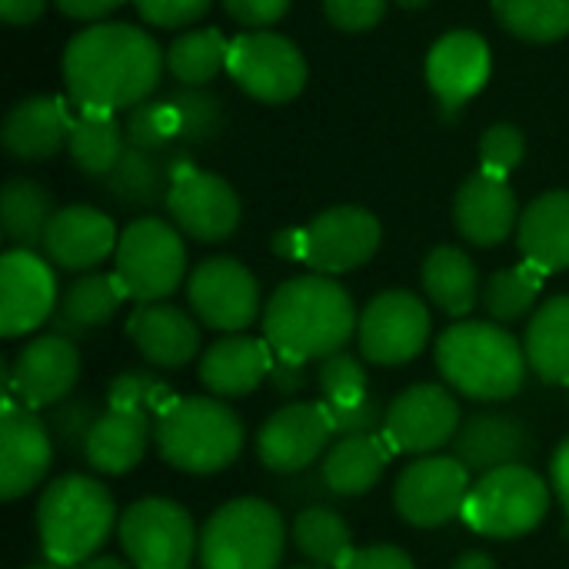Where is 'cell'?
<instances>
[{"mask_svg":"<svg viewBox=\"0 0 569 569\" xmlns=\"http://www.w3.org/2000/svg\"><path fill=\"white\" fill-rule=\"evenodd\" d=\"M453 220L460 237L470 240L473 247H497L513 233V227H520V207L503 177L477 170L457 190Z\"/></svg>","mask_w":569,"mask_h":569,"instance_id":"obj_25","label":"cell"},{"mask_svg":"<svg viewBox=\"0 0 569 569\" xmlns=\"http://www.w3.org/2000/svg\"><path fill=\"white\" fill-rule=\"evenodd\" d=\"M103 410H97V403L90 397H67L60 400L57 407L47 410L43 423L50 430V440L57 450L63 453H83L87 450V440L97 427Z\"/></svg>","mask_w":569,"mask_h":569,"instance_id":"obj_43","label":"cell"},{"mask_svg":"<svg viewBox=\"0 0 569 569\" xmlns=\"http://www.w3.org/2000/svg\"><path fill=\"white\" fill-rule=\"evenodd\" d=\"M337 569H417L400 547H363L353 550Z\"/></svg>","mask_w":569,"mask_h":569,"instance_id":"obj_51","label":"cell"},{"mask_svg":"<svg viewBox=\"0 0 569 569\" xmlns=\"http://www.w3.org/2000/svg\"><path fill=\"white\" fill-rule=\"evenodd\" d=\"M67 150H70L73 167H80L87 177L103 180L127 150L123 123L113 120V113H87V110H80L73 117V123H70Z\"/></svg>","mask_w":569,"mask_h":569,"instance_id":"obj_36","label":"cell"},{"mask_svg":"<svg viewBox=\"0 0 569 569\" xmlns=\"http://www.w3.org/2000/svg\"><path fill=\"white\" fill-rule=\"evenodd\" d=\"M213 0H133L137 13L153 27H187L210 10Z\"/></svg>","mask_w":569,"mask_h":569,"instance_id":"obj_49","label":"cell"},{"mask_svg":"<svg viewBox=\"0 0 569 569\" xmlns=\"http://www.w3.org/2000/svg\"><path fill=\"white\" fill-rule=\"evenodd\" d=\"M350 540L353 537H350L347 520L337 510L323 507V503L300 510L297 520H293V543L317 567H340L353 553V543Z\"/></svg>","mask_w":569,"mask_h":569,"instance_id":"obj_38","label":"cell"},{"mask_svg":"<svg viewBox=\"0 0 569 569\" xmlns=\"http://www.w3.org/2000/svg\"><path fill=\"white\" fill-rule=\"evenodd\" d=\"M53 460V440L30 407L17 403L13 397H3L0 413V497L7 503L27 497L43 483Z\"/></svg>","mask_w":569,"mask_h":569,"instance_id":"obj_18","label":"cell"},{"mask_svg":"<svg viewBox=\"0 0 569 569\" xmlns=\"http://www.w3.org/2000/svg\"><path fill=\"white\" fill-rule=\"evenodd\" d=\"M127 337L140 357L160 370H180L200 353V323L173 303H137L127 320Z\"/></svg>","mask_w":569,"mask_h":569,"instance_id":"obj_24","label":"cell"},{"mask_svg":"<svg viewBox=\"0 0 569 569\" xmlns=\"http://www.w3.org/2000/svg\"><path fill=\"white\" fill-rule=\"evenodd\" d=\"M427 80L447 110L463 107L490 80V47L473 30H453L440 37L427 57Z\"/></svg>","mask_w":569,"mask_h":569,"instance_id":"obj_22","label":"cell"},{"mask_svg":"<svg viewBox=\"0 0 569 569\" xmlns=\"http://www.w3.org/2000/svg\"><path fill=\"white\" fill-rule=\"evenodd\" d=\"M227 73L253 100L287 103L307 83V60L293 40L270 30H253L230 43Z\"/></svg>","mask_w":569,"mask_h":569,"instance_id":"obj_10","label":"cell"},{"mask_svg":"<svg viewBox=\"0 0 569 569\" xmlns=\"http://www.w3.org/2000/svg\"><path fill=\"white\" fill-rule=\"evenodd\" d=\"M517 243L543 273L569 270V190L543 193L520 213Z\"/></svg>","mask_w":569,"mask_h":569,"instance_id":"obj_29","label":"cell"},{"mask_svg":"<svg viewBox=\"0 0 569 569\" xmlns=\"http://www.w3.org/2000/svg\"><path fill=\"white\" fill-rule=\"evenodd\" d=\"M123 137L137 150L167 153L170 143H180V117L170 100H143L123 113Z\"/></svg>","mask_w":569,"mask_h":569,"instance_id":"obj_41","label":"cell"},{"mask_svg":"<svg viewBox=\"0 0 569 569\" xmlns=\"http://www.w3.org/2000/svg\"><path fill=\"white\" fill-rule=\"evenodd\" d=\"M60 307L57 277L47 257L33 250H7L0 257V337L13 340L47 323Z\"/></svg>","mask_w":569,"mask_h":569,"instance_id":"obj_19","label":"cell"},{"mask_svg":"<svg viewBox=\"0 0 569 569\" xmlns=\"http://www.w3.org/2000/svg\"><path fill=\"white\" fill-rule=\"evenodd\" d=\"M47 10V0H0V17L10 27H27Z\"/></svg>","mask_w":569,"mask_h":569,"instance_id":"obj_55","label":"cell"},{"mask_svg":"<svg viewBox=\"0 0 569 569\" xmlns=\"http://www.w3.org/2000/svg\"><path fill=\"white\" fill-rule=\"evenodd\" d=\"M567 533H569V520H567Z\"/></svg>","mask_w":569,"mask_h":569,"instance_id":"obj_63","label":"cell"},{"mask_svg":"<svg viewBox=\"0 0 569 569\" xmlns=\"http://www.w3.org/2000/svg\"><path fill=\"white\" fill-rule=\"evenodd\" d=\"M293 569H320V567H293Z\"/></svg>","mask_w":569,"mask_h":569,"instance_id":"obj_62","label":"cell"},{"mask_svg":"<svg viewBox=\"0 0 569 569\" xmlns=\"http://www.w3.org/2000/svg\"><path fill=\"white\" fill-rule=\"evenodd\" d=\"M533 450L530 430L510 413H473L453 437V457L470 470V477L520 467Z\"/></svg>","mask_w":569,"mask_h":569,"instance_id":"obj_21","label":"cell"},{"mask_svg":"<svg viewBox=\"0 0 569 569\" xmlns=\"http://www.w3.org/2000/svg\"><path fill=\"white\" fill-rule=\"evenodd\" d=\"M527 153V137L513 123H497L480 140V170L490 177H510Z\"/></svg>","mask_w":569,"mask_h":569,"instance_id":"obj_46","label":"cell"},{"mask_svg":"<svg viewBox=\"0 0 569 569\" xmlns=\"http://www.w3.org/2000/svg\"><path fill=\"white\" fill-rule=\"evenodd\" d=\"M303 473H307V470H303ZM303 473H293V480L280 487V493H283L287 500H313V507H320L323 497H333V493L327 490V483H323L320 473H310V477H303Z\"/></svg>","mask_w":569,"mask_h":569,"instance_id":"obj_53","label":"cell"},{"mask_svg":"<svg viewBox=\"0 0 569 569\" xmlns=\"http://www.w3.org/2000/svg\"><path fill=\"white\" fill-rule=\"evenodd\" d=\"M123 0H57L60 13L73 17V20H103L107 13H113Z\"/></svg>","mask_w":569,"mask_h":569,"instance_id":"obj_54","label":"cell"},{"mask_svg":"<svg viewBox=\"0 0 569 569\" xmlns=\"http://www.w3.org/2000/svg\"><path fill=\"white\" fill-rule=\"evenodd\" d=\"M333 437L337 430L323 403H290L260 427L257 457L267 470L293 477L327 457Z\"/></svg>","mask_w":569,"mask_h":569,"instance_id":"obj_16","label":"cell"},{"mask_svg":"<svg viewBox=\"0 0 569 569\" xmlns=\"http://www.w3.org/2000/svg\"><path fill=\"white\" fill-rule=\"evenodd\" d=\"M230 60V40L213 30H187L167 47V67L183 87H207Z\"/></svg>","mask_w":569,"mask_h":569,"instance_id":"obj_37","label":"cell"},{"mask_svg":"<svg viewBox=\"0 0 569 569\" xmlns=\"http://www.w3.org/2000/svg\"><path fill=\"white\" fill-rule=\"evenodd\" d=\"M53 213H57L53 200H50V193L40 183L23 180V177L3 183L0 223H3V233L13 243V250L43 247V237H47V227H50Z\"/></svg>","mask_w":569,"mask_h":569,"instance_id":"obj_35","label":"cell"},{"mask_svg":"<svg viewBox=\"0 0 569 569\" xmlns=\"http://www.w3.org/2000/svg\"><path fill=\"white\" fill-rule=\"evenodd\" d=\"M193 317L220 333H243L260 317V283L233 257L203 260L187 283Z\"/></svg>","mask_w":569,"mask_h":569,"instance_id":"obj_12","label":"cell"},{"mask_svg":"<svg viewBox=\"0 0 569 569\" xmlns=\"http://www.w3.org/2000/svg\"><path fill=\"white\" fill-rule=\"evenodd\" d=\"M153 430H157V423L150 420V413L107 407L87 440L83 457H87L90 470L107 473V477H123L143 463Z\"/></svg>","mask_w":569,"mask_h":569,"instance_id":"obj_27","label":"cell"},{"mask_svg":"<svg viewBox=\"0 0 569 569\" xmlns=\"http://www.w3.org/2000/svg\"><path fill=\"white\" fill-rule=\"evenodd\" d=\"M177 397L170 393V387L147 373V370H130V373H120L113 383H110V397H107V407H117V410H157V417L173 403Z\"/></svg>","mask_w":569,"mask_h":569,"instance_id":"obj_45","label":"cell"},{"mask_svg":"<svg viewBox=\"0 0 569 569\" xmlns=\"http://www.w3.org/2000/svg\"><path fill=\"white\" fill-rule=\"evenodd\" d=\"M317 387H320V403L323 407H350V403L370 397V390H367V370L347 350L320 360V367H317Z\"/></svg>","mask_w":569,"mask_h":569,"instance_id":"obj_44","label":"cell"},{"mask_svg":"<svg viewBox=\"0 0 569 569\" xmlns=\"http://www.w3.org/2000/svg\"><path fill=\"white\" fill-rule=\"evenodd\" d=\"M167 210L177 230L200 243H220L240 227V197L223 177L203 170H190L170 183Z\"/></svg>","mask_w":569,"mask_h":569,"instance_id":"obj_20","label":"cell"},{"mask_svg":"<svg viewBox=\"0 0 569 569\" xmlns=\"http://www.w3.org/2000/svg\"><path fill=\"white\" fill-rule=\"evenodd\" d=\"M100 190L110 193L123 207H157L160 200L167 203V193H170L167 157L137 150L127 143L117 167L100 180Z\"/></svg>","mask_w":569,"mask_h":569,"instance_id":"obj_34","label":"cell"},{"mask_svg":"<svg viewBox=\"0 0 569 569\" xmlns=\"http://www.w3.org/2000/svg\"><path fill=\"white\" fill-rule=\"evenodd\" d=\"M547 513H550V487L543 483L540 473L520 463L477 477L460 517L480 537L513 540L533 533L547 520Z\"/></svg>","mask_w":569,"mask_h":569,"instance_id":"obj_7","label":"cell"},{"mask_svg":"<svg viewBox=\"0 0 569 569\" xmlns=\"http://www.w3.org/2000/svg\"><path fill=\"white\" fill-rule=\"evenodd\" d=\"M223 7L237 23L250 30H263L290 10V0H223Z\"/></svg>","mask_w":569,"mask_h":569,"instance_id":"obj_50","label":"cell"},{"mask_svg":"<svg viewBox=\"0 0 569 569\" xmlns=\"http://www.w3.org/2000/svg\"><path fill=\"white\" fill-rule=\"evenodd\" d=\"M423 290L447 317H467L480 300L477 263L457 247H437L423 260Z\"/></svg>","mask_w":569,"mask_h":569,"instance_id":"obj_33","label":"cell"},{"mask_svg":"<svg viewBox=\"0 0 569 569\" xmlns=\"http://www.w3.org/2000/svg\"><path fill=\"white\" fill-rule=\"evenodd\" d=\"M7 397L30 410H50L70 397L80 380V353L77 343L57 333H43L30 340L10 367H3Z\"/></svg>","mask_w":569,"mask_h":569,"instance_id":"obj_15","label":"cell"},{"mask_svg":"<svg viewBox=\"0 0 569 569\" xmlns=\"http://www.w3.org/2000/svg\"><path fill=\"white\" fill-rule=\"evenodd\" d=\"M360 353L380 367H400L423 353L430 340V310L410 290H387L373 297L357 323Z\"/></svg>","mask_w":569,"mask_h":569,"instance_id":"obj_11","label":"cell"},{"mask_svg":"<svg viewBox=\"0 0 569 569\" xmlns=\"http://www.w3.org/2000/svg\"><path fill=\"white\" fill-rule=\"evenodd\" d=\"M303 263L313 273L337 277L363 267L380 247V220L363 207H333L303 227Z\"/></svg>","mask_w":569,"mask_h":569,"instance_id":"obj_17","label":"cell"},{"mask_svg":"<svg viewBox=\"0 0 569 569\" xmlns=\"http://www.w3.org/2000/svg\"><path fill=\"white\" fill-rule=\"evenodd\" d=\"M550 480H553V490L557 497L563 500L569 513V440L560 443V450L553 453V463H550Z\"/></svg>","mask_w":569,"mask_h":569,"instance_id":"obj_57","label":"cell"},{"mask_svg":"<svg viewBox=\"0 0 569 569\" xmlns=\"http://www.w3.org/2000/svg\"><path fill=\"white\" fill-rule=\"evenodd\" d=\"M27 569H63V567H57V563H43V567H27Z\"/></svg>","mask_w":569,"mask_h":569,"instance_id":"obj_61","label":"cell"},{"mask_svg":"<svg viewBox=\"0 0 569 569\" xmlns=\"http://www.w3.org/2000/svg\"><path fill=\"white\" fill-rule=\"evenodd\" d=\"M493 13L530 43H553L569 33V0H493Z\"/></svg>","mask_w":569,"mask_h":569,"instance_id":"obj_40","label":"cell"},{"mask_svg":"<svg viewBox=\"0 0 569 569\" xmlns=\"http://www.w3.org/2000/svg\"><path fill=\"white\" fill-rule=\"evenodd\" d=\"M400 7H407V10H420V7H427L430 0H397Z\"/></svg>","mask_w":569,"mask_h":569,"instance_id":"obj_60","label":"cell"},{"mask_svg":"<svg viewBox=\"0 0 569 569\" xmlns=\"http://www.w3.org/2000/svg\"><path fill=\"white\" fill-rule=\"evenodd\" d=\"M117 280L137 303H160L180 290L187 277V247L177 227L143 217L133 220L117 243Z\"/></svg>","mask_w":569,"mask_h":569,"instance_id":"obj_8","label":"cell"},{"mask_svg":"<svg viewBox=\"0 0 569 569\" xmlns=\"http://www.w3.org/2000/svg\"><path fill=\"white\" fill-rule=\"evenodd\" d=\"M470 487V470L457 457H420L400 473L393 503L410 527L433 530L463 513Z\"/></svg>","mask_w":569,"mask_h":569,"instance_id":"obj_14","label":"cell"},{"mask_svg":"<svg viewBox=\"0 0 569 569\" xmlns=\"http://www.w3.org/2000/svg\"><path fill=\"white\" fill-rule=\"evenodd\" d=\"M73 569H133V563H123L117 557H93V560H87V563H80V567Z\"/></svg>","mask_w":569,"mask_h":569,"instance_id":"obj_59","label":"cell"},{"mask_svg":"<svg viewBox=\"0 0 569 569\" xmlns=\"http://www.w3.org/2000/svg\"><path fill=\"white\" fill-rule=\"evenodd\" d=\"M460 430V403L443 383H417L403 390L387 407L383 440L393 453L427 457L447 443H453Z\"/></svg>","mask_w":569,"mask_h":569,"instance_id":"obj_13","label":"cell"},{"mask_svg":"<svg viewBox=\"0 0 569 569\" xmlns=\"http://www.w3.org/2000/svg\"><path fill=\"white\" fill-rule=\"evenodd\" d=\"M117 243L120 237L107 213L93 207H63L53 213L40 250L50 263L83 273L117 253Z\"/></svg>","mask_w":569,"mask_h":569,"instance_id":"obj_23","label":"cell"},{"mask_svg":"<svg viewBox=\"0 0 569 569\" xmlns=\"http://www.w3.org/2000/svg\"><path fill=\"white\" fill-rule=\"evenodd\" d=\"M180 117V143L183 147H197V143H210L213 137H220L223 130V100L207 93L203 87H183L177 93L167 97Z\"/></svg>","mask_w":569,"mask_h":569,"instance_id":"obj_42","label":"cell"},{"mask_svg":"<svg viewBox=\"0 0 569 569\" xmlns=\"http://www.w3.org/2000/svg\"><path fill=\"white\" fill-rule=\"evenodd\" d=\"M160 47L133 23H93L63 53V83L77 110L113 113L143 103L160 83Z\"/></svg>","mask_w":569,"mask_h":569,"instance_id":"obj_1","label":"cell"},{"mask_svg":"<svg viewBox=\"0 0 569 569\" xmlns=\"http://www.w3.org/2000/svg\"><path fill=\"white\" fill-rule=\"evenodd\" d=\"M127 300L117 273H83L77 277L67 293L60 297L57 313L50 317V333L67 337V340H87L97 327H103L120 303Z\"/></svg>","mask_w":569,"mask_h":569,"instance_id":"obj_30","label":"cell"},{"mask_svg":"<svg viewBox=\"0 0 569 569\" xmlns=\"http://www.w3.org/2000/svg\"><path fill=\"white\" fill-rule=\"evenodd\" d=\"M163 463L180 473L210 477L227 470L243 450L240 417L217 397H183L173 400L153 430Z\"/></svg>","mask_w":569,"mask_h":569,"instance_id":"obj_5","label":"cell"},{"mask_svg":"<svg viewBox=\"0 0 569 569\" xmlns=\"http://www.w3.org/2000/svg\"><path fill=\"white\" fill-rule=\"evenodd\" d=\"M120 523L113 497L103 483L83 473L57 477L37 503V533L47 563L80 567L97 557Z\"/></svg>","mask_w":569,"mask_h":569,"instance_id":"obj_4","label":"cell"},{"mask_svg":"<svg viewBox=\"0 0 569 569\" xmlns=\"http://www.w3.org/2000/svg\"><path fill=\"white\" fill-rule=\"evenodd\" d=\"M323 13L337 30L360 33L383 20L387 0H323Z\"/></svg>","mask_w":569,"mask_h":569,"instance_id":"obj_48","label":"cell"},{"mask_svg":"<svg viewBox=\"0 0 569 569\" xmlns=\"http://www.w3.org/2000/svg\"><path fill=\"white\" fill-rule=\"evenodd\" d=\"M353 297L323 273L293 277L273 290L263 310V340L273 353L323 360L340 353L357 333Z\"/></svg>","mask_w":569,"mask_h":569,"instance_id":"obj_2","label":"cell"},{"mask_svg":"<svg viewBox=\"0 0 569 569\" xmlns=\"http://www.w3.org/2000/svg\"><path fill=\"white\" fill-rule=\"evenodd\" d=\"M547 273L533 263H517L507 270H497L483 287V307L493 317V323H517L527 313H537V300L543 290Z\"/></svg>","mask_w":569,"mask_h":569,"instance_id":"obj_39","label":"cell"},{"mask_svg":"<svg viewBox=\"0 0 569 569\" xmlns=\"http://www.w3.org/2000/svg\"><path fill=\"white\" fill-rule=\"evenodd\" d=\"M523 350L530 370L543 383H569V293L537 307L523 337Z\"/></svg>","mask_w":569,"mask_h":569,"instance_id":"obj_32","label":"cell"},{"mask_svg":"<svg viewBox=\"0 0 569 569\" xmlns=\"http://www.w3.org/2000/svg\"><path fill=\"white\" fill-rule=\"evenodd\" d=\"M390 447L380 433L370 437H337L320 463V477L333 497H363L373 490L390 463Z\"/></svg>","mask_w":569,"mask_h":569,"instance_id":"obj_31","label":"cell"},{"mask_svg":"<svg viewBox=\"0 0 569 569\" xmlns=\"http://www.w3.org/2000/svg\"><path fill=\"white\" fill-rule=\"evenodd\" d=\"M270 247H273V253H277L280 260H300V263H303V250H307L303 227H287V230H277Z\"/></svg>","mask_w":569,"mask_h":569,"instance_id":"obj_56","label":"cell"},{"mask_svg":"<svg viewBox=\"0 0 569 569\" xmlns=\"http://www.w3.org/2000/svg\"><path fill=\"white\" fill-rule=\"evenodd\" d=\"M337 437H370V433H383L387 423V407L377 397H363L350 407H327Z\"/></svg>","mask_w":569,"mask_h":569,"instance_id":"obj_47","label":"cell"},{"mask_svg":"<svg viewBox=\"0 0 569 569\" xmlns=\"http://www.w3.org/2000/svg\"><path fill=\"white\" fill-rule=\"evenodd\" d=\"M270 380H273V387H277L280 393H300V390L307 387V360L273 353Z\"/></svg>","mask_w":569,"mask_h":569,"instance_id":"obj_52","label":"cell"},{"mask_svg":"<svg viewBox=\"0 0 569 569\" xmlns=\"http://www.w3.org/2000/svg\"><path fill=\"white\" fill-rule=\"evenodd\" d=\"M437 370L457 393L497 403L523 390L530 360L523 343L503 323L463 320L440 333Z\"/></svg>","mask_w":569,"mask_h":569,"instance_id":"obj_3","label":"cell"},{"mask_svg":"<svg viewBox=\"0 0 569 569\" xmlns=\"http://www.w3.org/2000/svg\"><path fill=\"white\" fill-rule=\"evenodd\" d=\"M117 537L133 569H190L193 553L200 550L190 513L160 497L130 503L120 513Z\"/></svg>","mask_w":569,"mask_h":569,"instance_id":"obj_9","label":"cell"},{"mask_svg":"<svg viewBox=\"0 0 569 569\" xmlns=\"http://www.w3.org/2000/svg\"><path fill=\"white\" fill-rule=\"evenodd\" d=\"M73 117L57 97H27L3 120V147L17 160H47L70 137Z\"/></svg>","mask_w":569,"mask_h":569,"instance_id":"obj_28","label":"cell"},{"mask_svg":"<svg viewBox=\"0 0 569 569\" xmlns=\"http://www.w3.org/2000/svg\"><path fill=\"white\" fill-rule=\"evenodd\" d=\"M273 367V347L247 333H227L200 357V383L223 400L253 393Z\"/></svg>","mask_w":569,"mask_h":569,"instance_id":"obj_26","label":"cell"},{"mask_svg":"<svg viewBox=\"0 0 569 569\" xmlns=\"http://www.w3.org/2000/svg\"><path fill=\"white\" fill-rule=\"evenodd\" d=\"M287 550V523L267 500H230L200 530L203 569H277Z\"/></svg>","mask_w":569,"mask_h":569,"instance_id":"obj_6","label":"cell"},{"mask_svg":"<svg viewBox=\"0 0 569 569\" xmlns=\"http://www.w3.org/2000/svg\"><path fill=\"white\" fill-rule=\"evenodd\" d=\"M450 569H497V560L490 557V553H480V550H470V553H463L457 563Z\"/></svg>","mask_w":569,"mask_h":569,"instance_id":"obj_58","label":"cell"}]
</instances>
